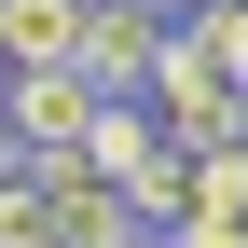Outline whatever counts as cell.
<instances>
[{
    "label": "cell",
    "instance_id": "5b68a950",
    "mask_svg": "<svg viewBox=\"0 0 248 248\" xmlns=\"http://www.w3.org/2000/svg\"><path fill=\"white\" fill-rule=\"evenodd\" d=\"M0 248H55V193H42V166H0Z\"/></svg>",
    "mask_w": 248,
    "mask_h": 248
},
{
    "label": "cell",
    "instance_id": "ba28073f",
    "mask_svg": "<svg viewBox=\"0 0 248 248\" xmlns=\"http://www.w3.org/2000/svg\"><path fill=\"white\" fill-rule=\"evenodd\" d=\"M234 97H248V83H234Z\"/></svg>",
    "mask_w": 248,
    "mask_h": 248
},
{
    "label": "cell",
    "instance_id": "3957f363",
    "mask_svg": "<svg viewBox=\"0 0 248 248\" xmlns=\"http://www.w3.org/2000/svg\"><path fill=\"white\" fill-rule=\"evenodd\" d=\"M152 42H166V14H152V0H83L69 69L97 83V97H138V83H152Z\"/></svg>",
    "mask_w": 248,
    "mask_h": 248
},
{
    "label": "cell",
    "instance_id": "7a4b0ae2",
    "mask_svg": "<svg viewBox=\"0 0 248 248\" xmlns=\"http://www.w3.org/2000/svg\"><path fill=\"white\" fill-rule=\"evenodd\" d=\"M42 193H55V248H152V221L124 207V179L97 166V152H55Z\"/></svg>",
    "mask_w": 248,
    "mask_h": 248
},
{
    "label": "cell",
    "instance_id": "52a82bcc",
    "mask_svg": "<svg viewBox=\"0 0 248 248\" xmlns=\"http://www.w3.org/2000/svg\"><path fill=\"white\" fill-rule=\"evenodd\" d=\"M152 14H179V0H152Z\"/></svg>",
    "mask_w": 248,
    "mask_h": 248
},
{
    "label": "cell",
    "instance_id": "8992f818",
    "mask_svg": "<svg viewBox=\"0 0 248 248\" xmlns=\"http://www.w3.org/2000/svg\"><path fill=\"white\" fill-rule=\"evenodd\" d=\"M166 248H248V221H234V207H179Z\"/></svg>",
    "mask_w": 248,
    "mask_h": 248
},
{
    "label": "cell",
    "instance_id": "6da1fadb",
    "mask_svg": "<svg viewBox=\"0 0 248 248\" xmlns=\"http://www.w3.org/2000/svg\"><path fill=\"white\" fill-rule=\"evenodd\" d=\"M97 83H83V69H0V138H14L28 152V166H55V152H83V138H97Z\"/></svg>",
    "mask_w": 248,
    "mask_h": 248
},
{
    "label": "cell",
    "instance_id": "277c9868",
    "mask_svg": "<svg viewBox=\"0 0 248 248\" xmlns=\"http://www.w3.org/2000/svg\"><path fill=\"white\" fill-rule=\"evenodd\" d=\"M83 0H0V69H69Z\"/></svg>",
    "mask_w": 248,
    "mask_h": 248
}]
</instances>
